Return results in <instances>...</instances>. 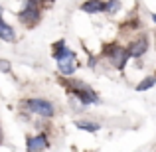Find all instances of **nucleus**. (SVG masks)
Here are the masks:
<instances>
[{"instance_id":"nucleus-14","label":"nucleus","mask_w":156,"mask_h":152,"mask_svg":"<svg viewBox=\"0 0 156 152\" xmlns=\"http://www.w3.org/2000/svg\"><path fill=\"white\" fill-rule=\"evenodd\" d=\"M152 20H154V22H156V14H152Z\"/></svg>"},{"instance_id":"nucleus-12","label":"nucleus","mask_w":156,"mask_h":152,"mask_svg":"<svg viewBox=\"0 0 156 152\" xmlns=\"http://www.w3.org/2000/svg\"><path fill=\"white\" fill-rule=\"evenodd\" d=\"M77 129L81 130H87V133H97L101 129V125H95V122H75Z\"/></svg>"},{"instance_id":"nucleus-3","label":"nucleus","mask_w":156,"mask_h":152,"mask_svg":"<svg viewBox=\"0 0 156 152\" xmlns=\"http://www.w3.org/2000/svg\"><path fill=\"white\" fill-rule=\"evenodd\" d=\"M20 22L24 24V26L32 28L36 26V24L40 22V8H38V2L36 0H28V4L22 8V12L18 14Z\"/></svg>"},{"instance_id":"nucleus-7","label":"nucleus","mask_w":156,"mask_h":152,"mask_svg":"<svg viewBox=\"0 0 156 152\" xmlns=\"http://www.w3.org/2000/svg\"><path fill=\"white\" fill-rule=\"evenodd\" d=\"M26 148H28V150H32V152L50 148V142H48V136H46V134H38V136L30 138V140L26 142Z\"/></svg>"},{"instance_id":"nucleus-16","label":"nucleus","mask_w":156,"mask_h":152,"mask_svg":"<svg viewBox=\"0 0 156 152\" xmlns=\"http://www.w3.org/2000/svg\"><path fill=\"white\" fill-rule=\"evenodd\" d=\"M48 2H55V0H48Z\"/></svg>"},{"instance_id":"nucleus-15","label":"nucleus","mask_w":156,"mask_h":152,"mask_svg":"<svg viewBox=\"0 0 156 152\" xmlns=\"http://www.w3.org/2000/svg\"><path fill=\"white\" fill-rule=\"evenodd\" d=\"M0 16H2V6H0Z\"/></svg>"},{"instance_id":"nucleus-8","label":"nucleus","mask_w":156,"mask_h":152,"mask_svg":"<svg viewBox=\"0 0 156 152\" xmlns=\"http://www.w3.org/2000/svg\"><path fill=\"white\" fill-rule=\"evenodd\" d=\"M81 10L87 14H99V12H105V2L103 0H87L81 4Z\"/></svg>"},{"instance_id":"nucleus-17","label":"nucleus","mask_w":156,"mask_h":152,"mask_svg":"<svg viewBox=\"0 0 156 152\" xmlns=\"http://www.w3.org/2000/svg\"><path fill=\"white\" fill-rule=\"evenodd\" d=\"M36 2H42V0H36Z\"/></svg>"},{"instance_id":"nucleus-2","label":"nucleus","mask_w":156,"mask_h":152,"mask_svg":"<svg viewBox=\"0 0 156 152\" xmlns=\"http://www.w3.org/2000/svg\"><path fill=\"white\" fill-rule=\"evenodd\" d=\"M105 53L109 57V61L115 65L117 69H125L126 61H129V50H125L122 46H117V44H111L109 48H105Z\"/></svg>"},{"instance_id":"nucleus-6","label":"nucleus","mask_w":156,"mask_h":152,"mask_svg":"<svg viewBox=\"0 0 156 152\" xmlns=\"http://www.w3.org/2000/svg\"><path fill=\"white\" fill-rule=\"evenodd\" d=\"M126 50H129V55L130 57H140V55H144L146 50H148V40H146V36L136 38L129 48H126Z\"/></svg>"},{"instance_id":"nucleus-13","label":"nucleus","mask_w":156,"mask_h":152,"mask_svg":"<svg viewBox=\"0 0 156 152\" xmlns=\"http://www.w3.org/2000/svg\"><path fill=\"white\" fill-rule=\"evenodd\" d=\"M0 69H2V71H8V69H10V65H8L6 61H0Z\"/></svg>"},{"instance_id":"nucleus-9","label":"nucleus","mask_w":156,"mask_h":152,"mask_svg":"<svg viewBox=\"0 0 156 152\" xmlns=\"http://www.w3.org/2000/svg\"><path fill=\"white\" fill-rule=\"evenodd\" d=\"M0 38H2L4 42H14L16 40V32L12 30V26H8V24L4 22L2 16H0Z\"/></svg>"},{"instance_id":"nucleus-10","label":"nucleus","mask_w":156,"mask_h":152,"mask_svg":"<svg viewBox=\"0 0 156 152\" xmlns=\"http://www.w3.org/2000/svg\"><path fill=\"white\" fill-rule=\"evenodd\" d=\"M154 85H156V75H148V77H144V79L136 85V91H146V89L154 87Z\"/></svg>"},{"instance_id":"nucleus-11","label":"nucleus","mask_w":156,"mask_h":152,"mask_svg":"<svg viewBox=\"0 0 156 152\" xmlns=\"http://www.w3.org/2000/svg\"><path fill=\"white\" fill-rule=\"evenodd\" d=\"M121 10V0H109V2H105V12L107 14H117V12Z\"/></svg>"},{"instance_id":"nucleus-1","label":"nucleus","mask_w":156,"mask_h":152,"mask_svg":"<svg viewBox=\"0 0 156 152\" xmlns=\"http://www.w3.org/2000/svg\"><path fill=\"white\" fill-rule=\"evenodd\" d=\"M53 57L57 61V67L63 75H71L77 67V55L65 48V42H57L53 48Z\"/></svg>"},{"instance_id":"nucleus-4","label":"nucleus","mask_w":156,"mask_h":152,"mask_svg":"<svg viewBox=\"0 0 156 152\" xmlns=\"http://www.w3.org/2000/svg\"><path fill=\"white\" fill-rule=\"evenodd\" d=\"M26 107L32 111V113L40 115V117H53V113H55V109H53V105L50 101L46 99H28L26 101Z\"/></svg>"},{"instance_id":"nucleus-5","label":"nucleus","mask_w":156,"mask_h":152,"mask_svg":"<svg viewBox=\"0 0 156 152\" xmlns=\"http://www.w3.org/2000/svg\"><path fill=\"white\" fill-rule=\"evenodd\" d=\"M73 95L77 97L83 105H91V103H99V97L95 95V91L93 89H89L87 85L83 83H77L75 85V91H73Z\"/></svg>"}]
</instances>
